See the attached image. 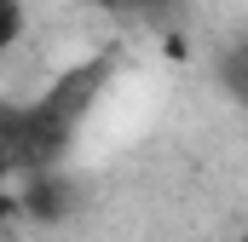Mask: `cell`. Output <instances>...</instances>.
<instances>
[{
    "mask_svg": "<svg viewBox=\"0 0 248 242\" xmlns=\"http://www.w3.org/2000/svg\"><path fill=\"white\" fill-rule=\"evenodd\" d=\"M110 81V58L75 63L69 75H58L46 87V98H35L29 110H6V156L17 173H52V162L63 156V144L75 138V127L87 121L93 98Z\"/></svg>",
    "mask_w": 248,
    "mask_h": 242,
    "instance_id": "obj_1",
    "label": "cell"
},
{
    "mask_svg": "<svg viewBox=\"0 0 248 242\" xmlns=\"http://www.w3.org/2000/svg\"><path fill=\"white\" fill-rule=\"evenodd\" d=\"M0 12H6V29H0V41H17V35H23V6H17V0H6Z\"/></svg>",
    "mask_w": 248,
    "mask_h": 242,
    "instance_id": "obj_4",
    "label": "cell"
},
{
    "mask_svg": "<svg viewBox=\"0 0 248 242\" xmlns=\"http://www.w3.org/2000/svg\"><path fill=\"white\" fill-rule=\"evenodd\" d=\"M104 6H116V12H133V17H150V12H162L168 0H104Z\"/></svg>",
    "mask_w": 248,
    "mask_h": 242,
    "instance_id": "obj_5",
    "label": "cell"
},
{
    "mask_svg": "<svg viewBox=\"0 0 248 242\" xmlns=\"http://www.w3.org/2000/svg\"><path fill=\"white\" fill-rule=\"evenodd\" d=\"M243 242H248V231H243Z\"/></svg>",
    "mask_w": 248,
    "mask_h": 242,
    "instance_id": "obj_6",
    "label": "cell"
},
{
    "mask_svg": "<svg viewBox=\"0 0 248 242\" xmlns=\"http://www.w3.org/2000/svg\"><path fill=\"white\" fill-rule=\"evenodd\" d=\"M29 208H35L41 219H58V208H63V184L52 179V173H41V179L29 184Z\"/></svg>",
    "mask_w": 248,
    "mask_h": 242,
    "instance_id": "obj_3",
    "label": "cell"
},
{
    "mask_svg": "<svg viewBox=\"0 0 248 242\" xmlns=\"http://www.w3.org/2000/svg\"><path fill=\"white\" fill-rule=\"evenodd\" d=\"M219 87H225L237 104H248V35L225 52V58H219Z\"/></svg>",
    "mask_w": 248,
    "mask_h": 242,
    "instance_id": "obj_2",
    "label": "cell"
}]
</instances>
